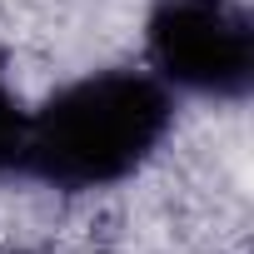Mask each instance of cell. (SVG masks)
Here are the masks:
<instances>
[{
    "label": "cell",
    "mask_w": 254,
    "mask_h": 254,
    "mask_svg": "<svg viewBox=\"0 0 254 254\" xmlns=\"http://www.w3.org/2000/svg\"><path fill=\"white\" fill-rule=\"evenodd\" d=\"M170 125L175 105L155 75L95 70L60 85L40 110L25 115L15 170L65 194H95L125 185L145 160H155Z\"/></svg>",
    "instance_id": "1"
},
{
    "label": "cell",
    "mask_w": 254,
    "mask_h": 254,
    "mask_svg": "<svg viewBox=\"0 0 254 254\" xmlns=\"http://www.w3.org/2000/svg\"><path fill=\"white\" fill-rule=\"evenodd\" d=\"M145 55L165 90L239 100L254 80V20L239 0H160L145 20Z\"/></svg>",
    "instance_id": "2"
},
{
    "label": "cell",
    "mask_w": 254,
    "mask_h": 254,
    "mask_svg": "<svg viewBox=\"0 0 254 254\" xmlns=\"http://www.w3.org/2000/svg\"><path fill=\"white\" fill-rule=\"evenodd\" d=\"M25 115L20 100L0 85V170H15L20 165V145H25Z\"/></svg>",
    "instance_id": "3"
},
{
    "label": "cell",
    "mask_w": 254,
    "mask_h": 254,
    "mask_svg": "<svg viewBox=\"0 0 254 254\" xmlns=\"http://www.w3.org/2000/svg\"><path fill=\"white\" fill-rule=\"evenodd\" d=\"M15 254H35V249H15Z\"/></svg>",
    "instance_id": "4"
}]
</instances>
